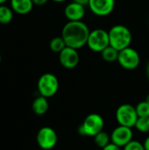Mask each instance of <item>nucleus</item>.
I'll return each instance as SVG.
<instances>
[{
	"instance_id": "obj_1",
	"label": "nucleus",
	"mask_w": 149,
	"mask_h": 150,
	"mask_svg": "<svg viewBox=\"0 0 149 150\" xmlns=\"http://www.w3.org/2000/svg\"><path fill=\"white\" fill-rule=\"evenodd\" d=\"M88 25L81 21H68L62 28L61 37L63 38L67 47L79 49L87 45L90 35Z\"/></svg>"
},
{
	"instance_id": "obj_2",
	"label": "nucleus",
	"mask_w": 149,
	"mask_h": 150,
	"mask_svg": "<svg viewBox=\"0 0 149 150\" xmlns=\"http://www.w3.org/2000/svg\"><path fill=\"white\" fill-rule=\"evenodd\" d=\"M108 33L110 46H112L118 51H121L130 47L133 36L131 31L126 25H116L112 26Z\"/></svg>"
},
{
	"instance_id": "obj_3",
	"label": "nucleus",
	"mask_w": 149,
	"mask_h": 150,
	"mask_svg": "<svg viewBox=\"0 0 149 150\" xmlns=\"http://www.w3.org/2000/svg\"><path fill=\"white\" fill-rule=\"evenodd\" d=\"M105 121L103 117L98 113H90L83 120V124L77 128L79 134L83 136L94 137L103 131Z\"/></svg>"
},
{
	"instance_id": "obj_4",
	"label": "nucleus",
	"mask_w": 149,
	"mask_h": 150,
	"mask_svg": "<svg viewBox=\"0 0 149 150\" xmlns=\"http://www.w3.org/2000/svg\"><path fill=\"white\" fill-rule=\"evenodd\" d=\"M38 91L40 96L47 98L54 96L59 90V80L52 73H45L38 80Z\"/></svg>"
},
{
	"instance_id": "obj_5",
	"label": "nucleus",
	"mask_w": 149,
	"mask_h": 150,
	"mask_svg": "<svg viewBox=\"0 0 149 150\" xmlns=\"http://www.w3.org/2000/svg\"><path fill=\"white\" fill-rule=\"evenodd\" d=\"M87 46L96 53H101L104 49L110 46L109 33L102 28H97L90 33Z\"/></svg>"
},
{
	"instance_id": "obj_6",
	"label": "nucleus",
	"mask_w": 149,
	"mask_h": 150,
	"mask_svg": "<svg viewBox=\"0 0 149 150\" xmlns=\"http://www.w3.org/2000/svg\"><path fill=\"white\" fill-rule=\"evenodd\" d=\"M139 116L136 109L130 104H123L119 105L116 111V120L119 125L128 127H134Z\"/></svg>"
},
{
	"instance_id": "obj_7",
	"label": "nucleus",
	"mask_w": 149,
	"mask_h": 150,
	"mask_svg": "<svg viewBox=\"0 0 149 150\" xmlns=\"http://www.w3.org/2000/svg\"><path fill=\"white\" fill-rule=\"evenodd\" d=\"M36 142L40 149L50 150L56 146L58 136L55 130H54L52 127H43L37 133Z\"/></svg>"
},
{
	"instance_id": "obj_8",
	"label": "nucleus",
	"mask_w": 149,
	"mask_h": 150,
	"mask_svg": "<svg viewBox=\"0 0 149 150\" xmlns=\"http://www.w3.org/2000/svg\"><path fill=\"white\" fill-rule=\"evenodd\" d=\"M118 62L119 65L127 70L135 69L141 62V57L139 53L133 47H128L119 51Z\"/></svg>"
},
{
	"instance_id": "obj_9",
	"label": "nucleus",
	"mask_w": 149,
	"mask_h": 150,
	"mask_svg": "<svg viewBox=\"0 0 149 150\" xmlns=\"http://www.w3.org/2000/svg\"><path fill=\"white\" fill-rule=\"evenodd\" d=\"M133 132L132 128L120 125L117 127L111 134L112 142L121 148H124L126 144L133 141Z\"/></svg>"
},
{
	"instance_id": "obj_10",
	"label": "nucleus",
	"mask_w": 149,
	"mask_h": 150,
	"mask_svg": "<svg viewBox=\"0 0 149 150\" xmlns=\"http://www.w3.org/2000/svg\"><path fill=\"white\" fill-rule=\"evenodd\" d=\"M88 6L96 16L105 17L113 11L115 0H90Z\"/></svg>"
},
{
	"instance_id": "obj_11",
	"label": "nucleus",
	"mask_w": 149,
	"mask_h": 150,
	"mask_svg": "<svg viewBox=\"0 0 149 150\" xmlns=\"http://www.w3.org/2000/svg\"><path fill=\"white\" fill-rule=\"evenodd\" d=\"M59 61L62 67L71 69L76 68L80 61V56L77 49L70 47H66L59 53Z\"/></svg>"
},
{
	"instance_id": "obj_12",
	"label": "nucleus",
	"mask_w": 149,
	"mask_h": 150,
	"mask_svg": "<svg viewBox=\"0 0 149 150\" xmlns=\"http://www.w3.org/2000/svg\"><path fill=\"white\" fill-rule=\"evenodd\" d=\"M64 14L69 21H81L85 16V6L73 1L65 7Z\"/></svg>"
},
{
	"instance_id": "obj_13",
	"label": "nucleus",
	"mask_w": 149,
	"mask_h": 150,
	"mask_svg": "<svg viewBox=\"0 0 149 150\" xmlns=\"http://www.w3.org/2000/svg\"><path fill=\"white\" fill-rule=\"evenodd\" d=\"M32 0H11L12 11L20 15L28 14L32 10Z\"/></svg>"
},
{
	"instance_id": "obj_14",
	"label": "nucleus",
	"mask_w": 149,
	"mask_h": 150,
	"mask_svg": "<svg viewBox=\"0 0 149 150\" xmlns=\"http://www.w3.org/2000/svg\"><path fill=\"white\" fill-rule=\"evenodd\" d=\"M49 107V104L47 101V98L43 96L37 97L32 105V109L33 112L37 115H44Z\"/></svg>"
},
{
	"instance_id": "obj_15",
	"label": "nucleus",
	"mask_w": 149,
	"mask_h": 150,
	"mask_svg": "<svg viewBox=\"0 0 149 150\" xmlns=\"http://www.w3.org/2000/svg\"><path fill=\"white\" fill-rule=\"evenodd\" d=\"M13 18V11L11 8L1 4L0 5V24H9Z\"/></svg>"
},
{
	"instance_id": "obj_16",
	"label": "nucleus",
	"mask_w": 149,
	"mask_h": 150,
	"mask_svg": "<svg viewBox=\"0 0 149 150\" xmlns=\"http://www.w3.org/2000/svg\"><path fill=\"white\" fill-rule=\"evenodd\" d=\"M119 54V51H118L117 49H115L112 46L107 47L105 49H104L101 52L102 58L108 62H112L118 61Z\"/></svg>"
},
{
	"instance_id": "obj_17",
	"label": "nucleus",
	"mask_w": 149,
	"mask_h": 150,
	"mask_svg": "<svg viewBox=\"0 0 149 150\" xmlns=\"http://www.w3.org/2000/svg\"><path fill=\"white\" fill-rule=\"evenodd\" d=\"M94 142H95V143H96V145L97 147H99L101 149H104L109 143L112 142L111 135H109V134H107L105 131H101L100 133H98L97 135L94 136Z\"/></svg>"
},
{
	"instance_id": "obj_18",
	"label": "nucleus",
	"mask_w": 149,
	"mask_h": 150,
	"mask_svg": "<svg viewBox=\"0 0 149 150\" xmlns=\"http://www.w3.org/2000/svg\"><path fill=\"white\" fill-rule=\"evenodd\" d=\"M49 47L53 52L61 53L67 47V45H66L63 38L61 36H60V37H54V39H52L49 43Z\"/></svg>"
},
{
	"instance_id": "obj_19",
	"label": "nucleus",
	"mask_w": 149,
	"mask_h": 150,
	"mask_svg": "<svg viewBox=\"0 0 149 150\" xmlns=\"http://www.w3.org/2000/svg\"><path fill=\"white\" fill-rule=\"evenodd\" d=\"M134 127L141 133H144V134L148 133L149 117H139Z\"/></svg>"
},
{
	"instance_id": "obj_20",
	"label": "nucleus",
	"mask_w": 149,
	"mask_h": 150,
	"mask_svg": "<svg viewBox=\"0 0 149 150\" xmlns=\"http://www.w3.org/2000/svg\"><path fill=\"white\" fill-rule=\"evenodd\" d=\"M135 109L139 117H149V104L145 100L140 102Z\"/></svg>"
},
{
	"instance_id": "obj_21",
	"label": "nucleus",
	"mask_w": 149,
	"mask_h": 150,
	"mask_svg": "<svg viewBox=\"0 0 149 150\" xmlns=\"http://www.w3.org/2000/svg\"><path fill=\"white\" fill-rule=\"evenodd\" d=\"M123 150H146L144 148V144L140 142L139 141L133 140L128 144H126Z\"/></svg>"
},
{
	"instance_id": "obj_22",
	"label": "nucleus",
	"mask_w": 149,
	"mask_h": 150,
	"mask_svg": "<svg viewBox=\"0 0 149 150\" xmlns=\"http://www.w3.org/2000/svg\"><path fill=\"white\" fill-rule=\"evenodd\" d=\"M103 150H123L122 149V148L121 147H119V146H118V145H116V144H114V143H112V142H111V143H109L106 147H105Z\"/></svg>"
},
{
	"instance_id": "obj_23",
	"label": "nucleus",
	"mask_w": 149,
	"mask_h": 150,
	"mask_svg": "<svg viewBox=\"0 0 149 150\" xmlns=\"http://www.w3.org/2000/svg\"><path fill=\"white\" fill-rule=\"evenodd\" d=\"M48 0H32V3H33V4H36V5H43Z\"/></svg>"
},
{
	"instance_id": "obj_24",
	"label": "nucleus",
	"mask_w": 149,
	"mask_h": 150,
	"mask_svg": "<svg viewBox=\"0 0 149 150\" xmlns=\"http://www.w3.org/2000/svg\"><path fill=\"white\" fill-rule=\"evenodd\" d=\"M73 1L76 2V3H78V4H80L83 5V6L88 5L89 2H90V0H73Z\"/></svg>"
},
{
	"instance_id": "obj_25",
	"label": "nucleus",
	"mask_w": 149,
	"mask_h": 150,
	"mask_svg": "<svg viewBox=\"0 0 149 150\" xmlns=\"http://www.w3.org/2000/svg\"><path fill=\"white\" fill-rule=\"evenodd\" d=\"M144 148H145V149L146 150H149V136L145 140V142H144Z\"/></svg>"
},
{
	"instance_id": "obj_26",
	"label": "nucleus",
	"mask_w": 149,
	"mask_h": 150,
	"mask_svg": "<svg viewBox=\"0 0 149 150\" xmlns=\"http://www.w3.org/2000/svg\"><path fill=\"white\" fill-rule=\"evenodd\" d=\"M54 2H56V3H62V2H65L66 0H52Z\"/></svg>"
},
{
	"instance_id": "obj_27",
	"label": "nucleus",
	"mask_w": 149,
	"mask_h": 150,
	"mask_svg": "<svg viewBox=\"0 0 149 150\" xmlns=\"http://www.w3.org/2000/svg\"><path fill=\"white\" fill-rule=\"evenodd\" d=\"M145 101H146V102H148V103L149 104V94L148 95V96H147V97H146V99H145Z\"/></svg>"
},
{
	"instance_id": "obj_28",
	"label": "nucleus",
	"mask_w": 149,
	"mask_h": 150,
	"mask_svg": "<svg viewBox=\"0 0 149 150\" xmlns=\"http://www.w3.org/2000/svg\"><path fill=\"white\" fill-rule=\"evenodd\" d=\"M6 1H7V0H0V5H1V4H4Z\"/></svg>"
},
{
	"instance_id": "obj_29",
	"label": "nucleus",
	"mask_w": 149,
	"mask_h": 150,
	"mask_svg": "<svg viewBox=\"0 0 149 150\" xmlns=\"http://www.w3.org/2000/svg\"><path fill=\"white\" fill-rule=\"evenodd\" d=\"M147 73H148V76L149 77V63L148 65V67H147Z\"/></svg>"
},
{
	"instance_id": "obj_30",
	"label": "nucleus",
	"mask_w": 149,
	"mask_h": 150,
	"mask_svg": "<svg viewBox=\"0 0 149 150\" xmlns=\"http://www.w3.org/2000/svg\"><path fill=\"white\" fill-rule=\"evenodd\" d=\"M1 60H2V58H1V54H0V62H1Z\"/></svg>"
},
{
	"instance_id": "obj_31",
	"label": "nucleus",
	"mask_w": 149,
	"mask_h": 150,
	"mask_svg": "<svg viewBox=\"0 0 149 150\" xmlns=\"http://www.w3.org/2000/svg\"><path fill=\"white\" fill-rule=\"evenodd\" d=\"M40 150H42V149H40Z\"/></svg>"
}]
</instances>
